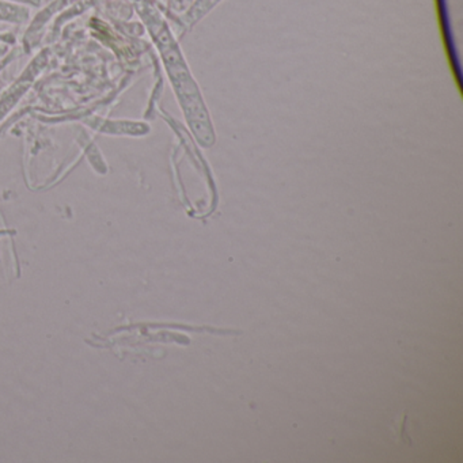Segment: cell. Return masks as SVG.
<instances>
[{"instance_id":"obj_3","label":"cell","mask_w":463,"mask_h":463,"mask_svg":"<svg viewBox=\"0 0 463 463\" xmlns=\"http://www.w3.org/2000/svg\"><path fill=\"white\" fill-rule=\"evenodd\" d=\"M192 4H194V0H169L170 9L178 14H185Z\"/></svg>"},{"instance_id":"obj_2","label":"cell","mask_w":463,"mask_h":463,"mask_svg":"<svg viewBox=\"0 0 463 463\" xmlns=\"http://www.w3.org/2000/svg\"><path fill=\"white\" fill-rule=\"evenodd\" d=\"M223 0H194L188 12L181 17V25L184 32L192 31L197 24L202 23L207 15H210Z\"/></svg>"},{"instance_id":"obj_1","label":"cell","mask_w":463,"mask_h":463,"mask_svg":"<svg viewBox=\"0 0 463 463\" xmlns=\"http://www.w3.org/2000/svg\"><path fill=\"white\" fill-rule=\"evenodd\" d=\"M147 14L151 34L161 51L162 61L186 123L199 145L211 148L216 143V131L202 90L165 18L153 7L148 9Z\"/></svg>"}]
</instances>
